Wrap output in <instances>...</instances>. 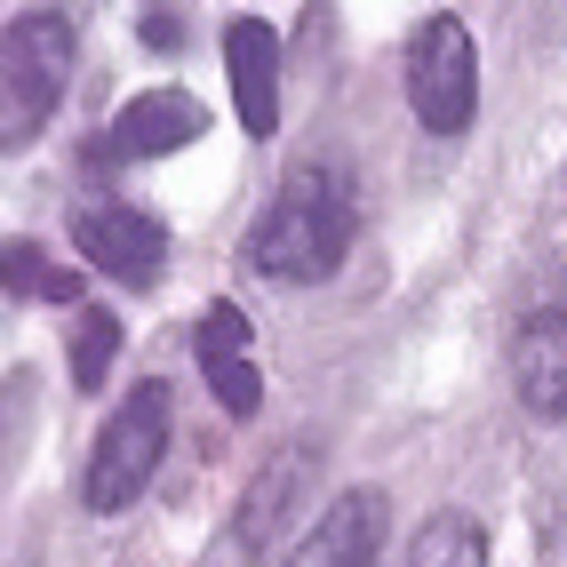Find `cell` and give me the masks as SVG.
<instances>
[{
	"label": "cell",
	"mask_w": 567,
	"mask_h": 567,
	"mask_svg": "<svg viewBox=\"0 0 567 567\" xmlns=\"http://www.w3.org/2000/svg\"><path fill=\"white\" fill-rule=\"evenodd\" d=\"M360 233V200H352V168L344 161H305L280 176V193L264 200L256 233H248V264L280 288H320L336 264L352 256Z\"/></svg>",
	"instance_id": "obj_1"
},
{
	"label": "cell",
	"mask_w": 567,
	"mask_h": 567,
	"mask_svg": "<svg viewBox=\"0 0 567 567\" xmlns=\"http://www.w3.org/2000/svg\"><path fill=\"white\" fill-rule=\"evenodd\" d=\"M72 56H81V41L56 9L17 17L0 32V153H24L56 121V104L72 89Z\"/></svg>",
	"instance_id": "obj_2"
},
{
	"label": "cell",
	"mask_w": 567,
	"mask_h": 567,
	"mask_svg": "<svg viewBox=\"0 0 567 567\" xmlns=\"http://www.w3.org/2000/svg\"><path fill=\"white\" fill-rule=\"evenodd\" d=\"M161 456H168V384L144 375V384L104 415V432L89 447V472H81V504L89 512H128L144 487H153Z\"/></svg>",
	"instance_id": "obj_3"
},
{
	"label": "cell",
	"mask_w": 567,
	"mask_h": 567,
	"mask_svg": "<svg viewBox=\"0 0 567 567\" xmlns=\"http://www.w3.org/2000/svg\"><path fill=\"white\" fill-rule=\"evenodd\" d=\"M408 112L432 136H464L480 112V49L464 17H424L408 41Z\"/></svg>",
	"instance_id": "obj_4"
},
{
	"label": "cell",
	"mask_w": 567,
	"mask_h": 567,
	"mask_svg": "<svg viewBox=\"0 0 567 567\" xmlns=\"http://www.w3.org/2000/svg\"><path fill=\"white\" fill-rule=\"evenodd\" d=\"M312 480H320V440H312V432L288 440L280 456H264L256 480H248V496H240V512H233V527H224V551H216L208 567H264V559H272V544L288 536L296 504L312 496Z\"/></svg>",
	"instance_id": "obj_5"
},
{
	"label": "cell",
	"mask_w": 567,
	"mask_h": 567,
	"mask_svg": "<svg viewBox=\"0 0 567 567\" xmlns=\"http://www.w3.org/2000/svg\"><path fill=\"white\" fill-rule=\"evenodd\" d=\"M512 392L536 424H567V305H544L512 328Z\"/></svg>",
	"instance_id": "obj_6"
},
{
	"label": "cell",
	"mask_w": 567,
	"mask_h": 567,
	"mask_svg": "<svg viewBox=\"0 0 567 567\" xmlns=\"http://www.w3.org/2000/svg\"><path fill=\"white\" fill-rule=\"evenodd\" d=\"M72 248H81L96 272L128 280V288H153L161 264H168V233L153 216H136V208H89L81 224H72Z\"/></svg>",
	"instance_id": "obj_7"
},
{
	"label": "cell",
	"mask_w": 567,
	"mask_h": 567,
	"mask_svg": "<svg viewBox=\"0 0 567 567\" xmlns=\"http://www.w3.org/2000/svg\"><path fill=\"white\" fill-rule=\"evenodd\" d=\"M193 352H200V375H208V392L224 400V415L248 424V415L264 408V375L248 360V312L240 305H208L200 328H193Z\"/></svg>",
	"instance_id": "obj_8"
},
{
	"label": "cell",
	"mask_w": 567,
	"mask_h": 567,
	"mask_svg": "<svg viewBox=\"0 0 567 567\" xmlns=\"http://www.w3.org/2000/svg\"><path fill=\"white\" fill-rule=\"evenodd\" d=\"M384 496L375 487H344L320 519H312V536L288 551V567H375V551H384Z\"/></svg>",
	"instance_id": "obj_9"
},
{
	"label": "cell",
	"mask_w": 567,
	"mask_h": 567,
	"mask_svg": "<svg viewBox=\"0 0 567 567\" xmlns=\"http://www.w3.org/2000/svg\"><path fill=\"white\" fill-rule=\"evenodd\" d=\"M224 72H233L240 128L272 136V121H280V32L264 17H233V24H224Z\"/></svg>",
	"instance_id": "obj_10"
},
{
	"label": "cell",
	"mask_w": 567,
	"mask_h": 567,
	"mask_svg": "<svg viewBox=\"0 0 567 567\" xmlns=\"http://www.w3.org/2000/svg\"><path fill=\"white\" fill-rule=\"evenodd\" d=\"M200 128H208V104H200V96L153 89V96H136L121 121H112V144H104V153H112V161H168V153H184Z\"/></svg>",
	"instance_id": "obj_11"
},
{
	"label": "cell",
	"mask_w": 567,
	"mask_h": 567,
	"mask_svg": "<svg viewBox=\"0 0 567 567\" xmlns=\"http://www.w3.org/2000/svg\"><path fill=\"white\" fill-rule=\"evenodd\" d=\"M408 567H487V527L464 512H432L408 544Z\"/></svg>",
	"instance_id": "obj_12"
},
{
	"label": "cell",
	"mask_w": 567,
	"mask_h": 567,
	"mask_svg": "<svg viewBox=\"0 0 567 567\" xmlns=\"http://www.w3.org/2000/svg\"><path fill=\"white\" fill-rule=\"evenodd\" d=\"M0 288H17V296H49V305H72V296H81V280L56 272V264L32 248V240H9V248H0Z\"/></svg>",
	"instance_id": "obj_13"
},
{
	"label": "cell",
	"mask_w": 567,
	"mask_h": 567,
	"mask_svg": "<svg viewBox=\"0 0 567 567\" xmlns=\"http://www.w3.org/2000/svg\"><path fill=\"white\" fill-rule=\"evenodd\" d=\"M112 352H121V320H112V312H81V328H72V384L96 392L112 375Z\"/></svg>",
	"instance_id": "obj_14"
},
{
	"label": "cell",
	"mask_w": 567,
	"mask_h": 567,
	"mask_svg": "<svg viewBox=\"0 0 567 567\" xmlns=\"http://www.w3.org/2000/svg\"><path fill=\"white\" fill-rule=\"evenodd\" d=\"M136 32H144V49H161V56H168V49H184L176 9H144V24H136Z\"/></svg>",
	"instance_id": "obj_15"
}]
</instances>
